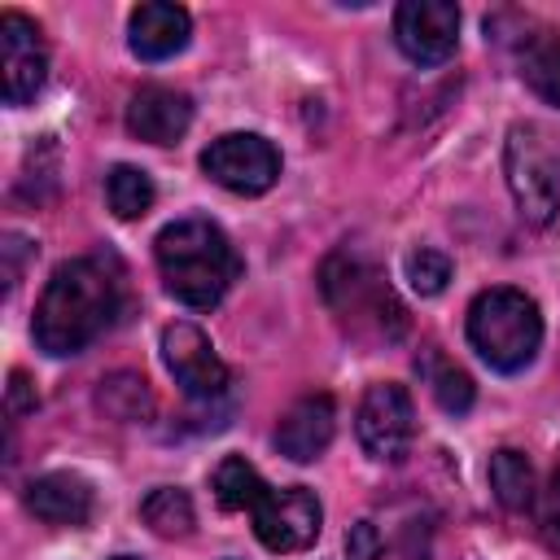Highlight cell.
<instances>
[{
  "mask_svg": "<svg viewBox=\"0 0 560 560\" xmlns=\"http://www.w3.org/2000/svg\"><path fill=\"white\" fill-rule=\"evenodd\" d=\"M114 560H131V556H114Z\"/></svg>",
  "mask_w": 560,
  "mask_h": 560,
  "instance_id": "obj_28",
  "label": "cell"
},
{
  "mask_svg": "<svg viewBox=\"0 0 560 560\" xmlns=\"http://www.w3.org/2000/svg\"><path fill=\"white\" fill-rule=\"evenodd\" d=\"M416 372L429 381V389H433V398H438V407H442L446 416H464V411L472 407V398H477L472 376H468L464 368L446 363V359H442V350H433V346H429V350L416 359Z\"/></svg>",
  "mask_w": 560,
  "mask_h": 560,
  "instance_id": "obj_16",
  "label": "cell"
},
{
  "mask_svg": "<svg viewBox=\"0 0 560 560\" xmlns=\"http://www.w3.org/2000/svg\"><path fill=\"white\" fill-rule=\"evenodd\" d=\"M118 315V271L101 258H70L52 271L35 306V341L44 354H79Z\"/></svg>",
  "mask_w": 560,
  "mask_h": 560,
  "instance_id": "obj_1",
  "label": "cell"
},
{
  "mask_svg": "<svg viewBox=\"0 0 560 560\" xmlns=\"http://www.w3.org/2000/svg\"><path fill=\"white\" fill-rule=\"evenodd\" d=\"M188 122H192V101L162 83L140 88L127 105V131L149 144H175L188 131Z\"/></svg>",
  "mask_w": 560,
  "mask_h": 560,
  "instance_id": "obj_13",
  "label": "cell"
},
{
  "mask_svg": "<svg viewBox=\"0 0 560 560\" xmlns=\"http://www.w3.org/2000/svg\"><path fill=\"white\" fill-rule=\"evenodd\" d=\"M162 363L188 398H219L228 389V363L214 354L210 337L197 324H166L162 332Z\"/></svg>",
  "mask_w": 560,
  "mask_h": 560,
  "instance_id": "obj_10",
  "label": "cell"
},
{
  "mask_svg": "<svg viewBox=\"0 0 560 560\" xmlns=\"http://www.w3.org/2000/svg\"><path fill=\"white\" fill-rule=\"evenodd\" d=\"M0 254H4V289L13 293V289H18V280H22V267H26V258L35 254V245H31L26 236H18V232H4V245H0Z\"/></svg>",
  "mask_w": 560,
  "mask_h": 560,
  "instance_id": "obj_25",
  "label": "cell"
},
{
  "mask_svg": "<svg viewBox=\"0 0 560 560\" xmlns=\"http://www.w3.org/2000/svg\"><path fill=\"white\" fill-rule=\"evenodd\" d=\"M538 521H542L547 547L560 551V468H556V477H551L547 490H542V512H538Z\"/></svg>",
  "mask_w": 560,
  "mask_h": 560,
  "instance_id": "obj_26",
  "label": "cell"
},
{
  "mask_svg": "<svg viewBox=\"0 0 560 560\" xmlns=\"http://www.w3.org/2000/svg\"><path fill=\"white\" fill-rule=\"evenodd\" d=\"M490 490L508 512H525L534 503V464L512 446L494 451L490 455Z\"/></svg>",
  "mask_w": 560,
  "mask_h": 560,
  "instance_id": "obj_18",
  "label": "cell"
},
{
  "mask_svg": "<svg viewBox=\"0 0 560 560\" xmlns=\"http://www.w3.org/2000/svg\"><path fill=\"white\" fill-rule=\"evenodd\" d=\"M332 429H337V407H332V398H328V394H306V398H298V402L280 416V424H276V446H280V455H289L293 464H311L315 455L328 451Z\"/></svg>",
  "mask_w": 560,
  "mask_h": 560,
  "instance_id": "obj_12",
  "label": "cell"
},
{
  "mask_svg": "<svg viewBox=\"0 0 560 560\" xmlns=\"http://www.w3.org/2000/svg\"><path fill=\"white\" fill-rule=\"evenodd\" d=\"M26 508L48 525H83L96 499H92V486L74 472H44L26 486Z\"/></svg>",
  "mask_w": 560,
  "mask_h": 560,
  "instance_id": "obj_15",
  "label": "cell"
},
{
  "mask_svg": "<svg viewBox=\"0 0 560 560\" xmlns=\"http://www.w3.org/2000/svg\"><path fill=\"white\" fill-rule=\"evenodd\" d=\"M468 341L494 372H521L534 363L542 346L538 302L521 289H486L468 306Z\"/></svg>",
  "mask_w": 560,
  "mask_h": 560,
  "instance_id": "obj_3",
  "label": "cell"
},
{
  "mask_svg": "<svg viewBox=\"0 0 560 560\" xmlns=\"http://www.w3.org/2000/svg\"><path fill=\"white\" fill-rule=\"evenodd\" d=\"M210 490H214V499H219L223 512H249V508L262 499L267 481L258 477V468H254L249 459L228 455V459H219V468H214V477H210Z\"/></svg>",
  "mask_w": 560,
  "mask_h": 560,
  "instance_id": "obj_19",
  "label": "cell"
},
{
  "mask_svg": "<svg viewBox=\"0 0 560 560\" xmlns=\"http://www.w3.org/2000/svg\"><path fill=\"white\" fill-rule=\"evenodd\" d=\"M153 254H158L166 293L179 298L184 306H214L241 276V258L228 232L210 219H179L162 228L153 241Z\"/></svg>",
  "mask_w": 560,
  "mask_h": 560,
  "instance_id": "obj_2",
  "label": "cell"
},
{
  "mask_svg": "<svg viewBox=\"0 0 560 560\" xmlns=\"http://www.w3.org/2000/svg\"><path fill=\"white\" fill-rule=\"evenodd\" d=\"M381 551H385V542L372 521H354L346 529V560H381Z\"/></svg>",
  "mask_w": 560,
  "mask_h": 560,
  "instance_id": "obj_24",
  "label": "cell"
},
{
  "mask_svg": "<svg viewBox=\"0 0 560 560\" xmlns=\"http://www.w3.org/2000/svg\"><path fill=\"white\" fill-rule=\"evenodd\" d=\"M407 280H411V289L420 293V298H433V293H442L446 289V280H451V258L442 254V249H411L407 254Z\"/></svg>",
  "mask_w": 560,
  "mask_h": 560,
  "instance_id": "obj_23",
  "label": "cell"
},
{
  "mask_svg": "<svg viewBox=\"0 0 560 560\" xmlns=\"http://www.w3.org/2000/svg\"><path fill=\"white\" fill-rule=\"evenodd\" d=\"M140 516L158 538H184L192 529V499L175 486H158V490L144 494Z\"/></svg>",
  "mask_w": 560,
  "mask_h": 560,
  "instance_id": "obj_20",
  "label": "cell"
},
{
  "mask_svg": "<svg viewBox=\"0 0 560 560\" xmlns=\"http://www.w3.org/2000/svg\"><path fill=\"white\" fill-rule=\"evenodd\" d=\"M394 39L416 66H438L455 52L459 9L446 0H402L394 9Z\"/></svg>",
  "mask_w": 560,
  "mask_h": 560,
  "instance_id": "obj_11",
  "label": "cell"
},
{
  "mask_svg": "<svg viewBox=\"0 0 560 560\" xmlns=\"http://www.w3.org/2000/svg\"><path fill=\"white\" fill-rule=\"evenodd\" d=\"M201 171L214 184H223L228 192L258 197L280 179V153L271 140H262L254 131H228V136L210 140V149L201 153Z\"/></svg>",
  "mask_w": 560,
  "mask_h": 560,
  "instance_id": "obj_6",
  "label": "cell"
},
{
  "mask_svg": "<svg viewBox=\"0 0 560 560\" xmlns=\"http://www.w3.org/2000/svg\"><path fill=\"white\" fill-rule=\"evenodd\" d=\"M249 516L267 551H306L319 538L324 508L306 486H267Z\"/></svg>",
  "mask_w": 560,
  "mask_h": 560,
  "instance_id": "obj_8",
  "label": "cell"
},
{
  "mask_svg": "<svg viewBox=\"0 0 560 560\" xmlns=\"http://www.w3.org/2000/svg\"><path fill=\"white\" fill-rule=\"evenodd\" d=\"M319 289L328 298V306L341 315V324H350V332H372V337H402L407 315L394 298V289L376 276V267H368L359 254H332L319 271Z\"/></svg>",
  "mask_w": 560,
  "mask_h": 560,
  "instance_id": "obj_4",
  "label": "cell"
},
{
  "mask_svg": "<svg viewBox=\"0 0 560 560\" xmlns=\"http://www.w3.org/2000/svg\"><path fill=\"white\" fill-rule=\"evenodd\" d=\"M9 411H13V416L35 411V385L26 381V372H13V376H9Z\"/></svg>",
  "mask_w": 560,
  "mask_h": 560,
  "instance_id": "obj_27",
  "label": "cell"
},
{
  "mask_svg": "<svg viewBox=\"0 0 560 560\" xmlns=\"http://www.w3.org/2000/svg\"><path fill=\"white\" fill-rule=\"evenodd\" d=\"M508 188L529 223H551L560 210V149L538 122H512L503 144Z\"/></svg>",
  "mask_w": 560,
  "mask_h": 560,
  "instance_id": "obj_5",
  "label": "cell"
},
{
  "mask_svg": "<svg viewBox=\"0 0 560 560\" xmlns=\"http://www.w3.org/2000/svg\"><path fill=\"white\" fill-rule=\"evenodd\" d=\"M105 197H109V210L118 214V219H140V214H149V206H153V179L140 171V166H127V162H118L109 175H105Z\"/></svg>",
  "mask_w": 560,
  "mask_h": 560,
  "instance_id": "obj_21",
  "label": "cell"
},
{
  "mask_svg": "<svg viewBox=\"0 0 560 560\" xmlns=\"http://www.w3.org/2000/svg\"><path fill=\"white\" fill-rule=\"evenodd\" d=\"M96 402H101L114 420H144V416L153 411V394H149L144 376H131V372H118V376L101 381Z\"/></svg>",
  "mask_w": 560,
  "mask_h": 560,
  "instance_id": "obj_22",
  "label": "cell"
},
{
  "mask_svg": "<svg viewBox=\"0 0 560 560\" xmlns=\"http://www.w3.org/2000/svg\"><path fill=\"white\" fill-rule=\"evenodd\" d=\"M127 31H131L127 44H131V52H136L140 61H166V57H175V52L188 44L192 18H188V9H179V4L149 0V4H140V9L131 13V26H127Z\"/></svg>",
  "mask_w": 560,
  "mask_h": 560,
  "instance_id": "obj_14",
  "label": "cell"
},
{
  "mask_svg": "<svg viewBox=\"0 0 560 560\" xmlns=\"http://www.w3.org/2000/svg\"><path fill=\"white\" fill-rule=\"evenodd\" d=\"M521 79L551 105H560V31L525 35L521 44Z\"/></svg>",
  "mask_w": 560,
  "mask_h": 560,
  "instance_id": "obj_17",
  "label": "cell"
},
{
  "mask_svg": "<svg viewBox=\"0 0 560 560\" xmlns=\"http://www.w3.org/2000/svg\"><path fill=\"white\" fill-rule=\"evenodd\" d=\"M48 79V48L31 18L18 9L0 13V92L9 105H26Z\"/></svg>",
  "mask_w": 560,
  "mask_h": 560,
  "instance_id": "obj_9",
  "label": "cell"
},
{
  "mask_svg": "<svg viewBox=\"0 0 560 560\" xmlns=\"http://www.w3.org/2000/svg\"><path fill=\"white\" fill-rule=\"evenodd\" d=\"M354 433H359V446L381 459V464H398L407 451H411V438H416V407H411V394L394 381H381L363 394L359 411H354Z\"/></svg>",
  "mask_w": 560,
  "mask_h": 560,
  "instance_id": "obj_7",
  "label": "cell"
}]
</instances>
